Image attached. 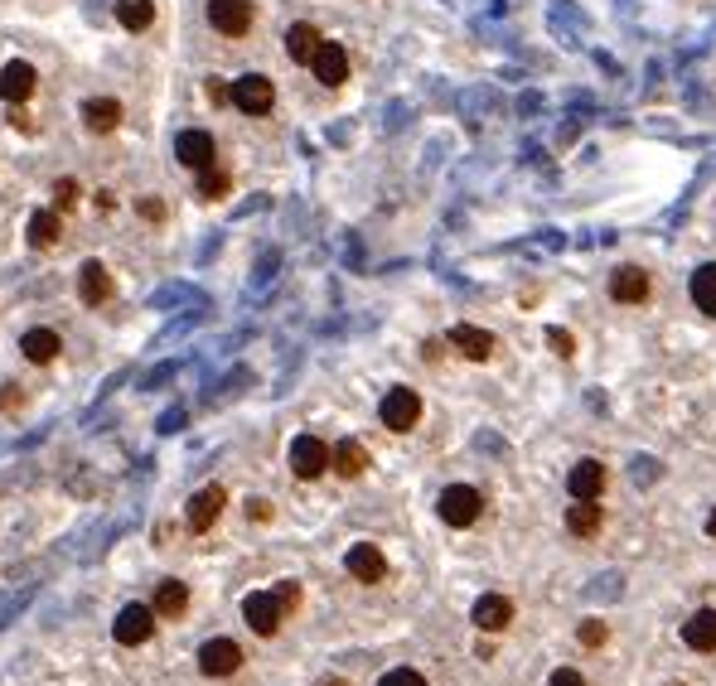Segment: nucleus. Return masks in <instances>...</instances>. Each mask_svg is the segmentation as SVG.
Returning <instances> with one entry per match:
<instances>
[{
  "instance_id": "nucleus-15",
  "label": "nucleus",
  "mask_w": 716,
  "mask_h": 686,
  "mask_svg": "<svg viewBox=\"0 0 716 686\" xmlns=\"http://www.w3.org/2000/svg\"><path fill=\"white\" fill-rule=\"evenodd\" d=\"M34 82H40V73H34L24 58L0 68V102H24V97L34 92Z\"/></svg>"
},
{
  "instance_id": "nucleus-2",
  "label": "nucleus",
  "mask_w": 716,
  "mask_h": 686,
  "mask_svg": "<svg viewBox=\"0 0 716 686\" xmlns=\"http://www.w3.org/2000/svg\"><path fill=\"white\" fill-rule=\"evenodd\" d=\"M242 619H247V629H252V633L272 639V633L282 629V619H286V605L276 599V590H257V595L242 599Z\"/></svg>"
},
{
  "instance_id": "nucleus-19",
  "label": "nucleus",
  "mask_w": 716,
  "mask_h": 686,
  "mask_svg": "<svg viewBox=\"0 0 716 686\" xmlns=\"http://www.w3.org/2000/svg\"><path fill=\"white\" fill-rule=\"evenodd\" d=\"M330 469L344 474V479H359V474L368 469V450H363L359 440H339V445L330 450Z\"/></svg>"
},
{
  "instance_id": "nucleus-16",
  "label": "nucleus",
  "mask_w": 716,
  "mask_h": 686,
  "mask_svg": "<svg viewBox=\"0 0 716 686\" xmlns=\"http://www.w3.org/2000/svg\"><path fill=\"white\" fill-rule=\"evenodd\" d=\"M610 296L620 305H645L649 300V276L639 272V266H620V272L610 276Z\"/></svg>"
},
{
  "instance_id": "nucleus-21",
  "label": "nucleus",
  "mask_w": 716,
  "mask_h": 686,
  "mask_svg": "<svg viewBox=\"0 0 716 686\" xmlns=\"http://www.w3.org/2000/svg\"><path fill=\"white\" fill-rule=\"evenodd\" d=\"M82 121H88V131L107 136V131L121 126V102H112V97H92V102L82 107Z\"/></svg>"
},
{
  "instance_id": "nucleus-30",
  "label": "nucleus",
  "mask_w": 716,
  "mask_h": 686,
  "mask_svg": "<svg viewBox=\"0 0 716 686\" xmlns=\"http://www.w3.org/2000/svg\"><path fill=\"white\" fill-rule=\"evenodd\" d=\"M378 686H427V677H421V672H411V667H397V672H387Z\"/></svg>"
},
{
  "instance_id": "nucleus-38",
  "label": "nucleus",
  "mask_w": 716,
  "mask_h": 686,
  "mask_svg": "<svg viewBox=\"0 0 716 686\" xmlns=\"http://www.w3.org/2000/svg\"><path fill=\"white\" fill-rule=\"evenodd\" d=\"M141 218H165V203L161 199H141Z\"/></svg>"
},
{
  "instance_id": "nucleus-28",
  "label": "nucleus",
  "mask_w": 716,
  "mask_h": 686,
  "mask_svg": "<svg viewBox=\"0 0 716 686\" xmlns=\"http://www.w3.org/2000/svg\"><path fill=\"white\" fill-rule=\"evenodd\" d=\"M30 242L34 247H54L58 242V213H48V208L44 213H34L30 218Z\"/></svg>"
},
{
  "instance_id": "nucleus-29",
  "label": "nucleus",
  "mask_w": 716,
  "mask_h": 686,
  "mask_svg": "<svg viewBox=\"0 0 716 686\" xmlns=\"http://www.w3.org/2000/svg\"><path fill=\"white\" fill-rule=\"evenodd\" d=\"M199 193H203V199H223V193H228V175H223V169H199Z\"/></svg>"
},
{
  "instance_id": "nucleus-34",
  "label": "nucleus",
  "mask_w": 716,
  "mask_h": 686,
  "mask_svg": "<svg viewBox=\"0 0 716 686\" xmlns=\"http://www.w3.org/2000/svg\"><path fill=\"white\" fill-rule=\"evenodd\" d=\"M548 686H586V677H581V672L576 667H557L552 672V682Z\"/></svg>"
},
{
  "instance_id": "nucleus-11",
  "label": "nucleus",
  "mask_w": 716,
  "mask_h": 686,
  "mask_svg": "<svg viewBox=\"0 0 716 686\" xmlns=\"http://www.w3.org/2000/svg\"><path fill=\"white\" fill-rule=\"evenodd\" d=\"M349 575H354V580H363V585H378L383 575H387V556L373 542H359V546H349Z\"/></svg>"
},
{
  "instance_id": "nucleus-18",
  "label": "nucleus",
  "mask_w": 716,
  "mask_h": 686,
  "mask_svg": "<svg viewBox=\"0 0 716 686\" xmlns=\"http://www.w3.org/2000/svg\"><path fill=\"white\" fill-rule=\"evenodd\" d=\"M566 532L596 536L601 532V498H572V508H566Z\"/></svg>"
},
{
  "instance_id": "nucleus-17",
  "label": "nucleus",
  "mask_w": 716,
  "mask_h": 686,
  "mask_svg": "<svg viewBox=\"0 0 716 686\" xmlns=\"http://www.w3.org/2000/svg\"><path fill=\"white\" fill-rule=\"evenodd\" d=\"M683 643L693 648V653H716V609H697V615L683 623Z\"/></svg>"
},
{
  "instance_id": "nucleus-25",
  "label": "nucleus",
  "mask_w": 716,
  "mask_h": 686,
  "mask_svg": "<svg viewBox=\"0 0 716 686\" xmlns=\"http://www.w3.org/2000/svg\"><path fill=\"white\" fill-rule=\"evenodd\" d=\"M117 20L126 24L131 34L151 30V24H155V0H117Z\"/></svg>"
},
{
  "instance_id": "nucleus-37",
  "label": "nucleus",
  "mask_w": 716,
  "mask_h": 686,
  "mask_svg": "<svg viewBox=\"0 0 716 686\" xmlns=\"http://www.w3.org/2000/svg\"><path fill=\"white\" fill-rule=\"evenodd\" d=\"M209 97H213L218 107H223V102H233V88H228L223 78H209Z\"/></svg>"
},
{
  "instance_id": "nucleus-23",
  "label": "nucleus",
  "mask_w": 716,
  "mask_h": 686,
  "mask_svg": "<svg viewBox=\"0 0 716 686\" xmlns=\"http://www.w3.org/2000/svg\"><path fill=\"white\" fill-rule=\"evenodd\" d=\"M20 353L30 363H54L58 358V334L54 329H30V334L20 339Z\"/></svg>"
},
{
  "instance_id": "nucleus-40",
  "label": "nucleus",
  "mask_w": 716,
  "mask_h": 686,
  "mask_svg": "<svg viewBox=\"0 0 716 686\" xmlns=\"http://www.w3.org/2000/svg\"><path fill=\"white\" fill-rule=\"evenodd\" d=\"M707 536H716V508L707 512Z\"/></svg>"
},
{
  "instance_id": "nucleus-39",
  "label": "nucleus",
  "mask_w": 716,
  "mask_h": 686,
  "mask_svg": "<svg viewBox=\"0 0 716 686\" xmlns=\"http://www.w3.org/2000/svg\"><path fill=\"white\" fill-rule=\"evenodd\" d=\"M247 512H252V518H257V522L272 518V508H266V504H247Z\"/></svg>"
},
{
  "instance_id": "nucleus-8",
  "label": "nucleus",
  "mask_w": 716,
  "mask_h": 686,
  "mask_svg": "<svg viewBox=\"0 0 716 686\" xmlns=\"http://www.w3.org/2000/svg\"><path fill=\"white\" fill-rule=\"evenodd\" d=\"M209 24L228 40L252 30V0H209Z\"/></svg>"
},
{
  "instance_id": "nucleus-33",
  "label": "nucleus",
  "mask_w": 716,
  "mask_h": 686,
  "mask_svg": "<svg viewBox=\"0 0 716 686\" xmlns=\"http://www.w3.org/2000/svg\"><path fill=\"white\" fill-rule=\"evenodd\" d=\"M54 203H58V208H73V203H78V184H73V179H58Z\"/></svg>"
},
{
  "instance_id": "nucleus-26",
  "label": "nucleus",
  "mask_w": 716,
  "mask_h": 686,
  "mask_svg": "<svg viewBox=\"0 0 716 686\" xmlns=\"http://www.w3.org/2000/svg\"><path fill=\"white\" fill-rule=\"evenodd\" d=\"M185 605H189V585L161 580V590H155V615H161V619H175V615H185Z\"/></svg>"
},
{
  "instance_id": "nucleus-32",
  "label": "nucleus",
  "mask_w": 716,
  "mask_h": 686,
  "mask_svg": "<svg viewBox=\"0 0 716 686\" xmlns=\"http://www.w3.org/2000/svg\"><path fill=\"white\" fill-rule=\"evenodd\" d=\"M548 343H552L557 353H562V358H572V348H576V339L566 334V329H548Z\"/></svg>"
},
{
  "instance_id": "nucleus-9",
  "label": "nucleus",
  "mask_w": 716,
  "mask_h": 686,
  "mask_svg": "<svg viewBox=\"0 0 716 686\" xmlns=\"http://www.w3.org/2000/svg\"><path fill=\"white\" fill-rule=\"evenodd\" d=\"M470 619H475L480 633H504L508 623H514V599L508 595H480L475 609H470Z\"/></svg>"
},
{
  "instance_id": "nucleus-4",
  "label": "nucleus",
  "mask_w": 716,
  "mask_h": 686,
  "mask_svg": "<svg viewBox=\"0 0 716 686\" xmlns=\"http://www.w3.org/2000/svg\"><path fill=\"white\" fill-rule=\"evenodd\" d=\"M290 469H296V479H320L330 469V445L320 435H296L290 440Z\"/></svg>"
},
{
  "instance_id": "nucleus-7",
  "label": "nucleus",
  "mask_w": 716,
  "mask_h": 686,
  "mask_svg": "<svg viewBox=\"0 0 716 686\" xmlns=\"http://www.w3.org/2000/svg\"><path fill=\"white\" fill-rule=\"evenodd\" d=\"M242 667V648L233 639H209L199 648V672L203 677H233Z\"/></svg>"
},
{
  "instance_id": "nucleus-6",
  "label": "nucleus",
  "mask_w": 716,
  "mask_h": 686,
  "mask_svg": "<svg viewBox=\"0 0 716 686\" xmlns=\"http://www.w3.org/2000/svg\"><path fill=\"white\" fill-rule=\"evenodd\" d=\"M155 619H161V615H155L151 605H126V609L117 615V623H112L117 643H121V648H141V643L155 633Z\"/></svg>"
},
{
  "instance_id": "nucleus-22",
  "label": "nucleus",
  "mask_w": 716,
  "mask_h": 686,
  "mask_svg": "<svg viewBox=\"0 0 716 686\" xmlns=\"http://www.w3.org/2000/svg\"><path fill=\"white\" fill-rule=\"evenodd\" d=\"M320 44H324V40H320V30H315V24H290V30H286V54H290V64H310Z\"/></svg>"
},
{
  "instance_id": "nucleus-3",
  "label": "nucleus",
  "mask_w": 716,
  "mask_h": 686,
  "mask_svg": "<svg viewBox=\"0 0 716 686\" xmlns=\"http://www.w3.org/2000/svg\"><path fill=\"white\" fill-rule=\"evenodd\" d=\"M272 102H276V88H272V78H262V73H242V78L233 82V107L238 112L266 117L272 112Z\"/></svg>"
},
{
  "instance_id": "nucleus-12",
  "label": "nucleus",
  "mask_w": 716,
  "mask_h": 686,
  "mask_svg": "<svg viewBox=\"0 0 716 686\" xmlns=\"http://www.w3.org/2000/svg\"><path fill=\"white\" fill-rule=\"evenodd\" d=\"M310 68H315V78H320L324 88H339V82L349 78V54H344V44H320V48H315V58H310Z\"/></svg>"
},
{
  "instance_id": "nucleus-36",
  "label": "nucleus",
  "mask_w": 716,
  "mask_h": 686,
  "mask_svg": "<svg viewBox=\"0 0 716 686\" xmlns=\"http://www.w3.org/2000/svg\"><path fill=\"white\" fill-rule=\"evenodd\" d=\"M639 479H645V484L659 479V460H635V484H639Z\"/></svg>"
},
{
  "instance_id": "nucleus-41",
  "label": "nucleus",
  "mask_w": 716,
  "mask_h": 686,
  "mask_svg": "<svg viewBox=\"0 0 716 686\" xmlns=\"http://www.w3.org/2000/svg\"><path fill=\"white\" fill-rule=\"evenodd\" d=\"M320 686H344V682H339V677H330V682H320Z\"/></svg>"
},
{
  "instance_id": "nucleus-31",
  "label": "nucleus",
  "mask_w": 716,
  "mask_h": 686,
  "mask_svg": "<svg viewBox=\"0 0 716 686\" xmlns=\"http://www.w3.org/2000/svg\"><path fill=\"white\" fill-rule=\"evenodd\" d=\"M576 639H581V648H601V643H605V623L586 619V623H581V633H576Z\"/></svg>"
},
{
  "instance_id": "nucleus-1",
  "label": "nucleus",
  "mask_w": 716,
  "mask_h": 686,
  "mask_svg": "<svg viewBox=\"0 0 716 686\" xmlns=\"http://www.w3.org/2000/svg\"><path fill=\"white\" fill-rule=\"evenodd\" d=\"M436 512H441L445 527H475L484 512V498H480V488H470V484H451L441 494V504H436Z\"/></svg>"
},
{
  "instance_id": "nucleus-27",
  "label": "nucleus",
  "mask_w": 716,
  "mask_h": 686,
  "mask_svg": "<svg viewBox=\"0 0 716 686\" xmlns=\"http://www.w3.org/2000/svg\"><path fill=\"white\" fill-rule=\"evenodd\" d=\"M693 305L702 314H716V262L693 272Z\"/></svg>"
},
{
  "instance_id": "nucleus-14",
  "label": "nucleus",
  "mask_w": 716,
  "mask_h": 686,
  "mask_svg": "<svg viewBox=\"0 0 716 686\" xmlns=\"http://www.w3.org/2000/svg\"><path fill=\"white\" fill-rule=\"evenodd\" d=\"M223 504H228V494H223V488H203V494H194L189 498V512H185V518H189V532H209V527L218 522V512H223Z\"/></svg>"
},
{
  "instance_id": "nucleus-10",
  "label": "nucleus",
  "mask_w": 716,
  "mask_h": 686,
  "mask_svg": "<svg viewBox=\"0 0 716 686\" xmlns=\"http://www.w3.org/2000/svg\"><path fill=\"white\" fill-rule=\"evenodd\" d=\"M175 161L185 169H194V175H199V169H209L213 165V136H209V131H179V136H175Z\"/></svg>"
},
{
  "instance_id": "nucleus-5",
  "label": "nucleus",
  "mask_w": 716,
  "mask_h": 686,
  "mask_svg": "<svg viewBox=\"0 0 716 686\" xmlns=\"http://www.w3.org/2000/svg\"><path fill=\"white\" fill-rule=\"evenodd\" d=\"M378 416H383L387 431H411V425L421 421V397H417L411 387H393V391L383 397Z\"/></svg>"
},
{
  "instance_id": "nucleus-13",
  "label": "nucleus",
  "mask_w": 716,
  "mask_h": 686,
  "mask_svg": "<svg viewBox=\"0 0 716 686\" xmlns=\"http://www.w3.org/2000/svg\"><path fill=\"white\" fill-rule=\"evenodd\" d=\"M566 494L572 498H601L605 494V464L601 460H576L566 474Z\"/></svg>"
},
{
  "instance_id": "nucleus-35",
  "label": "nucleus",
  "mask_w": 716,
  "mask_h": 686,
  "mask_svg": "<svg viewBox=\"0 0 716 686\" xmlns=\"http://www.w3.org/2000/svg\"><path fill=\"white\" fill-rule=\"evenodd\" d=\"M276 599H282L286 609H296L300 605V585L296 580H282V585H276Z\"/></svg>"
},
{
  "instance_id": "nucleus-24",
  "label": "nucleus",
  "mask_w": 716,
  "mask_h": 686,
  "mask_svg": "<svg viewBox=\"0 0 716 686\" xmlns=\"http://www.w3.org/2000/svg\"><path fill=\"white\" fill-rule=\"evenodd\" d=\"M78 296L88 300V305H102L107 296H112V276H107L97 262H88V266L78 272Z\"/></svg>"
},
{
  "instance_id": "nucleus-20",
  "label": "nucleus",
  "mask_w": 716,
  "mask_h": 686,
  "mask_svg": "<svg viewBox=\"0 0 716 686\" xmlns=\"http://www.w3.org/2000/svg\"><path fill=\"white\" fill-rule=\"evenodd\" d=\"M451 343L465 358H475V363H484L494 353V334H484V329H475V324H455L451 329Z\"/></svg>"
}]
</instances>
